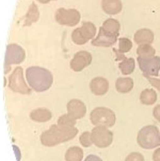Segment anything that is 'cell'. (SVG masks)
Returning <instances> with one entry per match:
<instances>
[{"mask_svg":"<svg viewBox=\"0 0 160 161\" xmlns=\"http://www.w3.org/2000/svg\"></svg>","mask_w":160,"mask_h":161,"instance_id":"cell-34","label":"cell"},{"mask_svg":"<svg viewBox=\"0 0 160 161\" xmlns=\"http://www.w3.org/2000/svg\"><path fill=\"white\" fill-rule=\"evenodd\" d=\"M90 119L95 125L112 127L115 124L116 116L115 113L110 109L98 107L92 111Z\"/></svg>","mask_w":160,"mask_h":161,"instance_id":"cell-4","label":"cell"},{"mask_svg":"<svg viewBox=\"0 0 160 161\" xmlns=\"http://www.w3.org/2000/svg\"><path fill=\"white\" fill-rule=\"evenodd\" d=\"M133 46L132 42L127 38H120L119 39V49L120 53H124L129 52Z\"/></svg>","mask_w":160,"mask_h":161,"instance_id":"cell-25","label":"cell"},{"mask_svg":"<svg viewBox=\"0 0 160 161\" xmlns=\"http://www.w3.org/2000/svg\"><path fill=\"white\" fill-rule=\"evenodd\" d=\"M125 161H145L143 156L139 152H132L126 158Z\"/></svg>","mask_w":160,"mask_h":161,"instance_id":"cell-28","label":"cell"},{"mask_svg":"<svg viewBox=\"0 0 160 161\" xmlns=\"http://www.w3.org/2000/svg\"><path fill=\"white\" fill-rule=\"evenodd\" d=\"M39 17V12L37 6L35 3H33L29 8V10L26 15L25 21V25L29 26L33 23L36 22L38 20Z\"/></svg>","mask_w":160,"mask_h":161,"instance_id":"cell-23","label":"cell"},{"mask_svg":"<svg viewBox=\"0 0 160 161\" xmlns=\"http://www.w3.org/2000/svg\"><path fill=\"white\" fill-rule=\"evenodd\" d=\"M91 138L92 143L97 147L106 148L112 143L113 133L106 127L97 126L92 130Z\"/></svg>","mask_w":160,"mask_h":161,"instance_id":"cell-8","label":"cell"},{"mask_svg":"<svg viewBox=\"0 0 160 161\" xmlns=\"http://www.w3.org/2000/svg\"><path fill=\"white\" fill-rule=\"evenodd\" d=\"M134 39L138 44H151L154 41V34L150 29L142 28L136 32Z\"/></svg>","mask_w":160,"mask_h":161,"instance_id":"cell-17","label":"cell"},{"mask_svg":"<svg viewBox=\"0 0 160 161\" xmlns=\"http://www.w3.org/2000/svg\"><path fill=\"white\" fill-rule=\"evenodd\" d=\"M157 98V92L153 89H145L142 91L140 96L141 102L146 105H152L155 104Z\"/></svg>","mask_w":160,"mask_h":161,"instance_id":"cell-20","label":"cell"},{"mask_svg":"<svg viewBox=\"0 0 160 161\" xmlns=\"http://www.w3.org/2000/svg\"><path fill=\"white\" fill-rule=\"evenodd\" d=\"M37 1H39L40 3H41L44 4L49 3L51 0H37Z\"/></svg>","mask_w":160,"mask_h":161,"instance_id":"cell-33","label":"cell"},{"mask_svg":"<svg viewBox=\"0 0 160 161\" xmlns=\"http://www.w3.org/2000/svg\"><path fill=\"white\" fill-rule=\"evenodd\" d=\"M25 75L30 87L38 92L49 90L53 81V77L51 72L41 67L28 68L25 72Z\"/></svg>","mask_w":160,"mask_h":161,"instance_id":"cell-1","label":"cell"},{"mask_svg":"<svg viewBox=\"0 0 160 161\" xmlns=\"http://www.w3.org/2000/svg\"><path fill=\"white\" fill-rule=\"evenodd\" d=\"M90 88L93 93L96 95H103L108 91L109 82L103 77H96L91 81Z\"/></svg>","mask_w":160,"mask_h":161,"instance_id":"cell-15","label":"cell"},{"mask_svg":"<svg viewBox=\"0 0 160 161\" xmlns=\"http://www.w3.org/2000/svg\"><path fill=\"white\" fill-rule=\"evenodd\" d=\"M101 6L103 11L110 15H116L123 9V4L120 0H102Z\"/></svg>","mask_w":160,"mask_h":161,"instance_id":"cell-16","label":"cell"},{"mask_svg":"<svg viewBox=\"0 0 160 161\" xmlns=\"http://www.w3.org/2000/svg\"><path fill=\"white\" fill-rule=\"evenodd\" d=\"M133 79L130 77L118 78L115 82L116 90L121 93L129 92L133 89Z\"/></svg>","mask_w":160,"mask_h":161,"instance_id":"cell-19","label":"cell"},{"mask_svg":"<svg viewBox=\"0 0 160 161\" xmlns=\"http://www.w3.org/2000/svg\"><path fill=\"white\" fill-rule=\"evenodd\" d=\"M116 55V61L122 60L118 65L119 69L124 75H129L134 72L135 68V61L134 58H128L122 53L118 51L115 52Z\"/></svg>","mask_w":160,"mask_h":161,"instance_id":"cell-14","label":"cell"},{"mask_svg":"<svg viewBox=\"0 0 160 161\" xmlns=\"http://www.w3.org/2000/svg\"><path fill=\"white\" fill-rule=\"evenodd\" d=\"M68 114L74 120L84 117L87 111L86 106L81 100L77 99L71 100L67 105Z\"/></svg>","mask_w":160,"mask_h":161,"instance_id":"cell-13","label":"cell"},{"mask_svg":"<svg viewBox=\"0 0 160 161\" xmlns=\"http://www.w3.org/2000/svg\"><path fill=\"white\" fill-rule=\"evenodd\" d=\"M8 87L16 93L29 94L31 90L26 84L24 77L23 70L21 67H17L8 78Z\"/></svg>","mask_w":160,"mask_h":161,"instance_id":"cell-7","label":"cell"},{"mask_svg":"<svg viewBox=\"0 0 160 161\" xmlns=\"http://www.w3.org/2000/svg\"><path fill=\"white\" fill-rule=\"evenodd\" d=\"M92 56L89 52L81 51L74 55L71 61L70 67L73 70L80 72L91 63Z\"/></svg>","mask_w":160,"mask_h":161,"instance_id":"cell-12","label":"cell"},{"mask_svg":"<svg viewBox=\"0 0 160 161\" xmlns=\"http://www.w3.org/2000/svg\"><path fill=\"white\" fill-rule=\"evenodd\" d=\"M145 77L146 78L148 81L151 83V85L153 87L157 88L159 91L160 92V80L157 79L156 78L151 77L149 75H146L143 74Z\"/></svg>","mask_w":160,"mask_h":161,"instance_id":"cell-29","label":"cell"},{"mask_svg":"<svg viewBox=\"0 0 160 161\" xmlns=\"http://www.w3.org/2000/svg\"><path fill=\"white\" fill-rule=\"evenodd\" d=\"M25 58V51L20 46L16 44L8 45L5 57V74L9 72L11 69L10 65L20 64L23 62Z\"/></svg>","mask_w":160,"mask_h":161,"instance_id":"cell-5","label":"cell"},{"mask_svg":"<svg viewBox=\"0 0 160 161\" xmlns=\"http://www.w3.org/2000/svg\"><path fill=\"white\" fill-rule=\"evenodd\" d=\"M154 117L160 123V105H157L154 108L153 110Z\"/></svg>","mask_w":160,"mask_h":161,"instance_id":"cell-30","label":"cell"},{"mask_svg":"<svg viewBox=\"0 0 160 161\" xmlns=\"http://www.w3.org/2000/svg\"><path fill=\"white\" fill-rule=\"evenodd\" d=\"M80 143L85 147H88L91 145V133L87 131L84 132L80 137Z\"/></svg>","mask_w":160,"mask_h":161,"instance_id":"cell-27","label":"cell"},{"mask_svg":"<svg viewBox=\"0 0 160 161\" xmlns=\"http://www.w3.org/2000/svg\"><path fill=\"white\" fill-rule=\"evenodd\" d=\"M137 142L143 149H152L160 146V136L158 128L155 125L144 127L139 131Z\"/></svg>","mask_w":160,"mask_h":161,"instance_id":"cell-3","label":"cell"},{"mask_svg":"<svg viewBox=\"0 0 160 161\" xmlns=\"http://www.w3.org/2000/svg\"><path fill=\"white\" fill-rule=\"evenodd\" d=\"M30 117L32 120L37 122H45L51 120L52 113L48 109L40 108L31 112Z\"/></svg>","mask_w":160,"mask_h":161,"instance_id":"cell-18","label":"cell"},{"mask_svg":"<svg viewBox=\"0 0 160 161\" xmlns=\"http://www.w3.org/2000/svg\"><path fill=\"white\" fill-rule=\"evenodd\" d=\"M102 27L107 32L119 36L120 24L117 20L113 19H108L103 23Z\"/></svg>","mask_w":160,"mask_h":161,"instance_id":"cell-21","label":"cell"},{"mask_svg":"<svg viewBox=\"0 0 160 161\" xmlns=\"http://www.w3.org/2000/svg\"><path fill=\"white\" fill-rule=\"evenodd\" d=\"M58 124V125L62 127H73L76 124V120L72 118L67 114L59 117Z\"/></svg>","mask_w":160,"mask_h":161,"instance_id":"cell-26","label":"cell"},{"mask_svg":"<svg viewBox=\"0 0 160 161\" xmlns=\"http://www.w3.org/2000/svg\"><path fill=\"white\" fill-rule=\"evenodd\" d=\"M153 159L154 161H160V147L154 151Z\"/></svg>","mask_w":160,"mask_h":161,"instance_id":"cell-32","label":"cell"},{"mask_svg":"<svg viewBox=\"0 0 160 161\" xmlns=\"http://www.w3.org/2000/svg\"><path fill=\"white\" fill-rule=\"evenodd\" d=\"M156 50L149 44H141L138 47L137 54L142 58H150L156 54Z\"/></svg>","mask_w":160,"mask_h":161,"instance_id":"cell-22","label":"cell"},{"mask_svg":"<svg viewBox=\"0 0 160 161\" xmlns=\"http://www.w3.org/2000/svg\"><path fill=\"white\" fill-rule=\"evenodd\" d=\"M55 20L61 25L74 26L78 24L80 21V12L75 9H66L61 8L56 12Z\"/></svg>","mask_w":160,"mask_h":161,"instance_id":"cell-9","label":"cell"},{"mask_svg":"<svg viewBox=\"0 0 160 161\" xmlns=\"http://www.w3.org/2000/svg\"></svg>","mask_w":160,"mask_h":161,"instance_id":"cell-35","label":"cell"},{"mask_svg":"<svg viewBox=\"0 0 160 161\" xmlns=\"http://www.w3.org/2000/svg\"><path fill=\"white\" fill-rule=\"evenodd\" d=\"M78 130L73 127H65L53 125L49 130L41 134V141L42 144L46 146H53L64 142L74 138Z\"/></svg>","mask_w":160,"mask_h":161,"instance_id":"cell-2","label":"cell"},{"mask_svg":"<svg viewBox=\"0 0 160 161\" xmlns=\"http://www.w3.org/2000/svg\"><path fill=\"white\" fill-rule=\"evenodd\" d=\"M83 158V151L80 147H74L67 151L66 155L67 161H80Z\"/></svg>","mask_w":160,"mask_h":161,"instance_id":"cell-24","label":"cell"},{"mask_svg":"<svg viewBox=\"0 0 160 161\" xmlns=\"http://www.w3.org/2000/svg\"><path fill=\"white\" fill-rule=\"evenodd\" d=\"M84 161H103V160L97 156L91 155L88 156Z\"/></svg>","mask_w":160,"mask_h":161,"instance_id":"cell-31","label":"cell"},{"mask_svg":"<svg viewBox=\"0 0 160 161\" xmlns=\"http://www.w3.org/2000/svg\"><path fill=\"white\" fill-rule=\"evenodd\" d=\"M95 25L91 22L83 23L82 26L74 30L71 35L73 41L78 45H82L92 39L96 34Z\"/></svg>","mask_w":160,"mask_h":161,"instance_id":"cell-6","label":"cell"},{"mask_svg":"<svg viewBox=\"0 0 160 161\" xmlns=\"http://www.w3.org/2000/svg\"><path fill=\"white\" fill-rule=\"evenodd\" d=\"M118 37L116 35L107 32L101 26L97 37L92 41L91 44L97 47H110L117 42Z\"/></svg>","mask_w":160,"mask_h":161,"instance_id":"cell-11","label":"cell"},{"mask_svg":"<svg viewBox=\"0 0 160 161\" xmlns=\"http://www.w3.org/2000/svg\"><path fill=\"white\" fill-rule=\"evenodd\" d=\"M138 64L143 74L158 76L160 70V58L154 56L150 58H137Z\"/></svg>","mask_w":160,"mask_h":161,"instance_id":"cell-10","label":"cell"}]
</instances>
